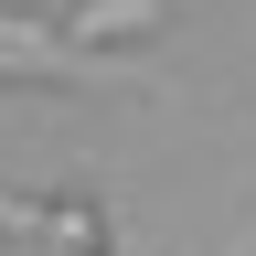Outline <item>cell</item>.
I'll return each instance as SVG.
<instances>
[{"mask_svg":"<svg viewBox=\"0 0 256 256\" xmlns=\"http://www.w3.org/2000/svg\"><path fill=\"white\" fill-rule=\"evenodd\" d=\"M0 75H11V86H150L139 64L86 54L75 32L43 22V11H0Z\"/></svg>","mask_w":256,"mask_h":256,"instance_id":"cell-1","label":"cell"},{"mask_svg":"<svg viewBox=\"0 0 256 256\" xmlns=\"http://www.w3.org/2000/svg\"><path fill=\"white\" fill-rule=\"evenodd\" d=\"M64 32H75L86 54H107V43H128V32H160V0H75Z\"/></svg>","mask_w":256,"mask_h":256,"instance_id":"cell-2","label":"cell"}]
</instances>
